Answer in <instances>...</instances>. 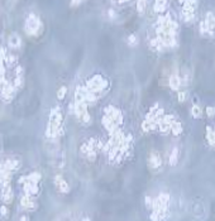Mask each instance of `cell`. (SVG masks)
Listing matches in <instances>:
<instances>
[{
    "label": "cell",
    "instance_id": "4",
    "mask_svg": "<svg viewBox=\"0 0 215 221\" xmlns=\"http://www.w3.org/2000/svg\"><path fill=\"white\" fill-rule=\"evenodd\" d=\"M204 24H205V28H206V33H214L215 31V17L213 13H208L205 17V20H204Z\"/></svg>",
    "mask_w": 215,
    "mask_h": 221
},
{
    "label": "cell",
    "instance_id": "7",
    "mask_svg": "<svg viewBox=\"0 0 215 221\" xmlns=\"http://www.w3.org/2000/svg\"><path fill=\"white\" fill-rule=\"evenodd\" d=\"M168 82H170V87L172 88V90L178 91L180 86H181V77H180L178 75H172L170 77Z\"/></svg>",
    "mask_w": 215,
    "mask_h": 221
},
{
    "label": "cell",
    "instance_id": "19",
    "mask_svg": "<svg viewBox=\"0 0 215 221\" xmlns=\"http://www.w3.org/2000/svg\"><path fill=\"white\" fill-rule=\"evenodd\" d=\"M20 221H28V217H27V216H22V219H20Z\"/></svg>",
    "mask_w": 215,
    "mask_h": 221
},
{
    "label": "cell",
    "instance_id": "16",
    "mask_svg": "<svg viewBox=\"0 0 215 221\" xmlns=\"http://www.w3.org/2000/svg\"><path fill=\"white\" fill-rule=\"evenodd\" d=\"M143 5H146V3H144V1H139V3H138V11H139V13H142V11H143Z\"/></svg>",
    "mask_w": 215,
    "mask_h": 221
},
{
    "label": "cell",
    "instance_id": "21",
    "mask_svg": "<svg viewBox=\"0 0 215 221\" xmlns=\"http://www.w3.org/2000/svg\"><path fill=\"white\" fill-rule=\"evenodd\" d=\"M84 221H90V219H87V217H86V219H84Z\"/></svg>",
    "mask_w": 215,
    "mask_h": 221
},
{
    "label": "cell",
    "instance_id": "10",
    "mask_svg": "<svg viewBox=\"0 0 215 221\" xmlns=\"http://www.w3.org/2000/svg\"><path fill=\"white\" fill-rule=\"evenodd\" d=\"M191 113H192V116L194 117H200V116H201V114H202V110L197 105H194L192 106V110H191Z\"/></svg>",
    "mask_w": 215,
    "mask_h": 221
},
{
    "label": "cell",
    "instance_id": "8",
    "mask_svg": "<svg viewBox=\"0 0 215 221\" xmlns=\"http://www.w3.org/2000/svg\"><path fill=\"white\" fill-rule=\"evenodd\" d=\"M171 131H172V134L173 135H178V134H181V131H182V126H181V124H180L178 121H173L172 124V126H171Z\"/></svg>",
    "mask_w": 215,
    "mask_h": 221
},
{
    "label": "cell",
    "instance_id": "17",
    "mask_svg": "<svg viewBox=\"0 0 215 221\" xmlns=\"http://www.w3.org/2000/svg\"><path fill=\"white\" fill-rule=\"evenodd\" d=\"M178 99H180V101H184V99H185V92H180V94H178Z\"/></svg>",
    "mask_w": 215,
    "mask_h": 221
},
{
    "label": "cell",
    "instance_id": "11",
    "mask_svg": "<svg viewBox=\"0 0 215 221\" xmlns=\"http://www.w3.org/2000/svg\"><path fill=\"white\" fill-rule=\"evenodd\" d=\"M176 162H177V149H173L170 155V164L171 166H175Z\"/></svg>",
    "mask_w": 215,
    "mask_h": 221
},
{
    "label": "cell",
    "instance_id": "15",
    "mask_svg": "<svg viewBox=\"0 0 215 221\" xmlns=\"http://www.w3.org/2000/svg\"><path fill=\"white\" fill-rule=\"evenodd\" d=\"M128 42H129V44H130V46H134V44L137 43V38H135V35H130Z\"/></svg>",
    "mask_w": 215,
    "mask_h": 221
},
{
    "label": "cell",
    "instance_id": "18",
    "mask_svg": "<svg viewBox=\"0 0 215 221\" xmlns=\"http://www.w3.org/2000/svg\"><path fill=\"white\" fill-rule=\"evenodd\" d=\"M1 214H3V216H4V215H7V208H5L4 206L1 207Z\"/></svg>",
    "mask_w": 215,
    "mask_h": 221
},
{
    "label": "cell",
    "instance_id": "5",
    "mask_svg": "<svg viewBox=\"0 0 215 221\" xmlns=\"http://www.w3.org/2000/svg\"><path fill=\"white\" fill-rule=\"evenodd\" d=\"M55 183H56V186H57V188L61 191V192L67 193V192L70 191V187H69V184H67V182L65 181V179H63L60 175L55 177Z\"/></svg>",
    "mask_w": 215,
    "mask_h": 221
},
{
    "label": "cell",
    "instance_id": "1",
    "mask_svg": "<svg viewBox=\"0 0 215 221\" xmlns=\"http://www.w3.org/2000/svg\"><path fill=\"white\" fill-rule=\"evenodd\" d=\"M25 31L29 35H37L42 32V23L34 14H29L25 20Z\"/></svg>",
    "mask_w": 215,
    "mask_h": 221
},
{
    "label": "cell",
    "instance_id": "6",
    "mask_svg": "<svg viewBox=\"0 0 215 221\" xmlns=\"http://www.w3.org/2000/svg\"><path fill=\"white\" fill-rule=\"evenodd\" d=\"M22 206L25 210H32V208H36V202H34L33 197L24 194V197L22 198Z\"/></svg>",
    "mask_w": 215,
    "mask_h": 221
},
{
    "label": "cell",
    "instance_id": "20",
    "mask_svg": "<svg viewBox=\"0 0 215 221\" xmlns=\"http://www.w3.org/2000/svg\"><path fill=\"white\" fill-rule=\"evenodd\" d=\"M79 4H80V1H72L71 3V5H75V7H76V5H79Z\"/></svg>",
    "mask_w": 215,
    "mask_h": 221
},
{
    "label": "cell",
    "instance_id": "2",
    "mask_svg": "<svg viewBox=\"0 0 215 221\" xmlns=\"http://www.w3.org/2000/svg\"><path fill=\"white\" fill-rule=\"evenodd\" d=\"M107 87V81L101 77V76H95L91 80H89L86 84V90L91 91V92H99V91L104 90Z\"/></svg>",
    "mask_w": 215,
    "mask_h": 221
},
{
    "label": "cell",
    "instance_id": "9",
    "mask_svg": "<svg viewBox=\"0 0 215 221\" xmlns=\"http://www.w3.org/2000/svg\"><path fill=\"white\" fill-rule=\"evenodd\" d=\"M9 43H10V46H11V47H14V48L19 47V44H20V39H19V37H18V35H11V38L9 39Z\"/></svg>",
    "mask_w": 215,
    "mask_h": 221
},
{
    "label": "cell",
    "instance_id": "3",
    "mask_svg": "<svg viewBox=\"0 0 215 221\" xmlns=\"http://www.w3.org/2000/svg\"><path fill=\"white\" fill-rule=\"evenodd\" d=\"M148 166L153 171H157L162 167V159L161 155L158 154L157 152H151L149 153V157H148Z\"/></svg>",
    "mask_w": 215,
    "mask_h": 221
},
{
    "label": "cell",
    "instance_id": "12",
    "mask_svg": "<svg viewBox=\"0 0 215 221\" xmlns=\"http://www.w3.org/2000/svg\"><path fill=\"white\" fill-rule=\"evenodd\" d=\"M164 7H166V3H164V1H157L154 4V10L161 11V10H163Z\"/></svg>",
    "mask_w": 215,
    "mask_h": 221
},
{
    "label": "cell",
    "instance_id": "13",
    "mask_svg": "<svg viewBox=\"0 0 215 221\" xmlns=\"http://www.w3.org/2000/svg\"><path fill=\"white\" fill-rule=\"evenodd\" d=\"M65 95H66V87L62 86V87L60 88V90H58V92H57V97H58V99H63Z\"/></svg>",
    "mask_w": 215,
    "mask_h": 221
},
{
    "label": "cell",
    "instance_id": "14",
    "mask_svg": "<svg viewBox=\"0 0 215 221\" xmlns=\"http://www.w3.org/2000/svg\"><path fill=\"white\" fill-rule=\"evenodd\" d=\"M214 114H215V109L214 108H211V106H209V108H206V115L208 116H214Z\"/></svg>",
    "mask_w": 215,
    "mask_h": 221
}]
</instances>
